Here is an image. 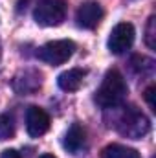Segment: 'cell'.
Returning <instances> with one entry per match:
<instances>
[{
	"instance_id": "cell-1",
	"label": "cell",
	"mask_w": 156,
	"mask_h": 158,
	"mask_svg": "<svg viewBox=\"0 0 156 158\" xmlns=\"http://www.w3.org/2000/svg\"><path fill=\"white\" fill-rule=\"evenodd\" d=\"M127 94H129V86H127L125 77L121 76L119 70L112 68L105 74L99 88L96 90L94 99L103 109H116L125 101Z\"/></svg>"
},
{
	"instance_id": "cell-2",
	"label": "cell",
	"mask_w": 156,
	"mask_h": 158,
	"mask_svg": "<svg viewBox=\"0 0 156 158\" xmlns=\"http://www.w3.org/2000/svg\"><path fill=\"white\" fill-rule=\"evenodd\" d=\"M116 129L127 138H132V140H140L143 138L149 129H151V123L147 116L143 112H140L136 107H129L121 112V116L117 118Z\"/></svg>"
},
{
	"instance_id": "cell-3",
	"label": "cell",
	"mask_w": 156,
	"mask_h": 158,
	"mask_svg": "<svg viewBox=\"0 0 156 158\" xmlns=\"http://www.w3.org/2000/svg\"><path fill=\"white\" fill-rule=\"evenodd\" d=\"M74 52H76V42L74 40L70 39L50 40L37 50V57L46 64L59 66V64H64L74 55Z\"/></svg>"
},
{
	"instance_id": "cell-4",
	"label": "cell",
	"mask_w": 156,
	"mask_h": 158,
	"mask_svg": "<svg viewBox=\"0 0 156 158\" xmlns=\"http://www.w3.org/2000/svg\"><path fill=\"white\" fill-rule=\"evenodd\" d=\"M66 17V0H39L33 19L39 26H59Z\"/></svg>"
},
{
	"instance_id": "cell-5",
	"label": "cell",
	"mask_w": 156,
	"mask_h": 158,
	"mask_svg": "<svg viewBox=\"0 0 156 158\" xmlns=\"http://www.w3.org/2000/svg\"><path fill=\"white\" fill-rule=\"evenodd\" d=\"M134 26L129 24V22H119L112 28L110 35H109V40H107V46L110 50V53L114 55H121L125 53L132 42H134Z\"/></svg>"
},
{
	"instance_id": "cell-6",
	"label": "cell",
	"mask_w": 156,
	"mask_h": 158,
	"mask_svg": "<svg viewBox=\"0 0 156 158\" xmlns=\"http://www.w3.org/2000/svg\"><path fill=\"white\" fill-rule=\"evenodd\" d=\"M101 19H103V7L92 0L81 4L77 9V15H76L77 26L83 30H94L101 22Z\"/></svg>"
},
{
	"instance_id": "cell-7",
	"label": "cell",
	"mask_w": 156,
	"mask_h": 158,
	"mask_svg": "<svg viewBox=\"0 0 156 158\" xmlns=\"http://www.w3.org/2000/svg\"><path fill=\"white\" fill-rule=\"evenodd\" d=\"M50 129V116L40 107H30L26 112V131L31 138H39Z\"/></svg>"
},
{
	"instance_id": "cell-8",
	"label": "cell",
	"mask_w": 156,
	"mask_h": 158,
	"mask_svg": "<svg viewBox=\"0 0 156 158\" xmlns=\"http://www.w3.org/2000/svg\"><path fill=\"white\" fill-rule=\"evenodd\" d=\"M42 85V74L37 70H24L13 79V88L18 94H33Z\"/></svg>"
},
{
	"instance_id": "cell-9",
	"label": "cell",
	"mask_w": 156,
	"mask_h": 158,
	"mask_svg": "<svg viewBox=\"0 0 156 158\" xmlns=\"http://www.w3.org/2000/svg\"><path fill=\"white\" fill-rule=\"evenodd\" d=\"M84 142H86V132H84L83 125H79V123H72L70 129H68L66 134H64V142H63L64 149H66L68 153L76 155V153H79V151L83 149Z\"/></svg>"
},
{
	"instance_id": "cell-10",
	"label": "cell",
	"mask_w": 156,
	"mask_h": 158,
	"mask_svg": "<svg viewBox=\"0 0 156 158\" xmlns=\"http://www.w3.org/2000/svg\"><path fill=\"white\" fill-rule=\"evenodd\" d=\"M84 76H86V70H83V68H70V70L63 72L57 77V85L64 92H76V90H79V86L83 85Z\"/></svg>"
},
{
	"instance_id": "cell-11",
	"label": "cell",
	"mask_w": 156,
	"mask_h": 158,
	"mask_svg": "<svg viewBox=\"0 0 156 158\" xmlns=\"http://www.w3.org/2000/svg\"><path fill=\"white\" fill-rule=\"evenodd\" d=\"M101 158H142L140 153L132 147L127 145H119V143H110L103 149Z\"/></svg>"
},
{
	"instance_id": "cell-12",
	"label": "cell",
	"mask_w": 156,
	"mask_h": 158,
	"mask_svg": "<svg viewBox=\"0 0 156 158\" xmlns=\"http://www.w3.org/2000/svg\"><path fill=\"white\" fill-rule=\"evenodd\" d=\"M15 136V118L9 112L0 114V140H11Z\"/></svg>"
},
{
	"instance_id": "cell-13",
	"label": "cell",
	"mask_w": 156,
	"mask_h": 158,
	"mask_svg": "<svg viewBox=\"0 0 156 158\" xmlns=\"http://www.w3.org/2000/svg\"><path fill=\"white\" fill-rule=\"evenodd\" d=\"M154 24H156V19L151 17L149 22H147V28H145V42L151 50L156 48V31H154Z\"/></svg>"
},
{
	"instance_id": "cell-14",
	"label": "cell",
	"mask_w": 156,
	"mask_h": 158,
	"mask_svg": "<svg viewBox=\"0 0 156 158\" xmlns=\"http://www.w3.org/2000/svg\"><path fill=\"white\" fill-rule=\"evenodd\" d=\"M145 101L149 103L151 110H156V105H154V85H151V86L145 90Z\"/></svg>"
},
{
	"instance_id": "cell-15",
	"label": "cell",
	"mask_w": 156,
	"mask_h": 158,
	"mask_svg": "<svg viewBox=\"0 0 156 158\" xmlns=\"http://www.w3.org/2000/svg\"><path fill=\"white\" fill-rule=\"evenodd\" d=\"M0 158H20V155L15 151V149H6L4 153H2V156Z\"/></svg>"
},
{
	"instance_id": "cell-16",
	"label": "cell",
	"mask_w": 156,
	"mask_h": 158,
	"mask_svg": "<svg viewBox=\"0 0 156 158\" xmlns=\"http://www.w3.org/2000/svg\"><path fill=\"white\" fill-rule=\"evenodd\" d=\"M39 158H55L53 155H42V156H39Z\"/></svg>"
},
{
	"instance_id": "cell-17",
	"label": "cell",
	"mask_w": 156,
	"mask_h": 158,
	"mask_svg": "<svg viewBox=\"0 0 156 158\" xmlns=\"http://www.w3.org/2000/svg\"><path fill=\"white\" fill-rule=\"evenodd\" d=\"M0 55H2V52H0Z\"/></svg>"
}]
</instances>
